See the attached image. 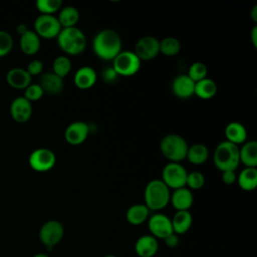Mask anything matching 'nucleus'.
Segmentation results:
<instances>
[{
	"mask_svg": "<svg viewBox=\"0 0 257 257\" xmlns=\"http://www.w3.org/2000/svg\"><path fill=\"white\" fill-rule=\"evenodd\" d=\"M181 51V43L179 39L168 36L160 40V52L166 56H175Z\"/></svg>",
	"mask_w": 257,
	"mask_h": 257,
	"instance_id": "nucleus-30",
	"label": "nucleus"
},
{
	"mask_svg": "<svg viewBox=\"0 0 257 257\" xmlns=\"http://www.w3.org/2000/svg\"><path fill=\"white\" fill-rule=\"evenodd\" d=\"M205 177L199 171H193L188 173L186 179V186L188 189L192 190H200L205 185Z\"/></svg>",
	"mask_w": 257,
	"mask_h": 257,
	"instance_id": "nucleus-34",
	"label": "nucleus"
},
{
	"mask_svg": "<svg viewBox=\"0 0 257 257\" xmlns=\"http://www.w3.org/2000/svg\"><path fill=\"white\" fill-rule=\"evenodd\" d=\"M239 159L245 168L257 167V142L249 141L239 148Z\"/></svg>",
	"mask_w": 257,
	"mask_h": 257,
	"instance_id": "nucleus-24",
	"label": "nucleus"
},
{
	"mask_svg": "<svg viewBox=\"0 0 257 257\" xmlns=\"http://www.w3.org/2000/svg\"><path fill=\"white\" fill-rule=\"evenodd\" d=\"M150 210L145 204H134L125 212V219L133 226L143 225L150 217Z\"/></svg>",
	"mask_w": 257,
	"mask_h": 257,
	"instance_id": "nucleus-22",
	"label": "nucleus"
},
{
	"mask_svg": "<svg viewBox=\"0 0 257 257\" xmlns=\"http://www.w3.org/2000/svg\"><path fill=\"white\" fill-rule=\"evenodd\" d=\"M28 29H27V27H26V25H24V24H19L18 26H17V32L21 35V34H23L24 32H26Z\"/></svg>",
	"mask_w": 257,
	"mask_h": 257,
	"instance_id": "nucleus-43",
	"label": "nucleus"
},
{
	"mask_svg": "<svg viewBox=\"0 0 257 257\" xmlns=\"http://www.w3.org/2000/svg\"><path fill=\"white\" fill-rule=\"evenodd\" d=\"M195 82L187 74H179L172 81V91L175 96L187 99L194 95Z\"/></svg>",
	"mask_w": 257,
	"mask_h": 257,
	"instance_id": "nucleus-16",
	"label": "nucleus"
},
{
	"mask_svg": "<svg viewBox=\"0 0 257 257\" xmlns=\"http://www.w3.org/2000/svg\"><path fill=\"white\" fill-rule=\"evenodd\" d=\"M170 203L176 211H189L194 204V195L187 187L179 188L171 193Z\"/></svg>",
	"mask_w": 257,
	"mask_h": 257,
	"instance_id": "nucleus-17",
	"label": "nucleus"
},
{
	"mask_svg": "<svg viewBox=\"0 0 257 257\" xmlns=\"http://www.w3.org/2000/svg\"><path fill=\"white\" fill-rule=\"evenodd\" d=\"M33 257H49V256L47 254H45V253H37Z\"/></svg>",
	"mask_w": 257,
	"mask_h": 257,
	"instance_id": "nucleus-44",
	"label": "nucleus"
},
{
	"mask_svg": "<svg viewBox=\"0 0 257 257\" xmlns=\"http://www.w3.org/2000/svg\"><path fill=\"white\" fill-rule=\"evenodd\" d=\"M250 15H251V19L256 23L257 22V5H254L251 12H250Z\"/></svg>",
	"mask_w": 257,
	"mask_h": 257,
	"instance_id": "nucleus-42",
	"label": "nucleus"
},
{
	"mask_svg": "<svg viewBox=\"0 0 257 257\" xmlns=\"http://www.w3.org/2000/svg\"><path fill=\"white\" fill-rule=\"evenodd\" d=\"M213 162L221 172L235 171L240 165L239 146L228 141L221 142L213 153Z\"/></svg>",
	"mask_w": 257,
	"mask_h": 257,
	"instance_id": "nucleus-4",
	"label": "nucleus"
},
{
	"mask_svg": "<svg viewBox=\"0 0 257 257\" xmlns=\"http://www.w3.org/2000/svg\"><path fill=\"white\" fill-rule=\"evenodd\" d=\"M121 37L112 29H102L92 39V50L94 54L104 61H112L121 51Z\"/></svg>",
	"mask_w": 257,
	"mask_h": 257,
	"instance_id": "nucleus-1",
	"label": "nucleus"
},
{
	"mask_svg": "<svg viewBox=\"0 0 257 257\" xmlns=\"http://www.w3.org/2000/svg\"><path fill=\"white\" fill-rule=\"evenodd\" d=\"M159 251V240L150 234L140 236L135 243V253L139 257H155Z\"/></svg>",
	"mask_w": 257,
	"mask_h": 257,
	"instance_id": "nucleus-15",
	"label": "nucleus"
},
{
	"mask_svg": "<svg viewBox=\"0 0 257 257\" xmlns=\"http://www.w3.org/2000/svg\"><path fill=\"white\" fill-rule=\"evenodd\" d=\"M209 158V149L206 145L197 143L188 148L186 159L193 165H203Z\"/></svg>",
	"mask_w": 257,
	"mask_h": 257,
	"instance_id": "nucleus-29",
	"label": "nucleus"
},
{
	"mask_svg": "<svg viewBox=\"0 0 257 257\" xmlns=\"http://www.w3.org/2000/svg\"><path fill=\"white\" fill-rule=\"evenodd\" d=\"M171 190L161 179L150 181L144 191L145 205L150 211L160 212L170 203Z\"/></svg>",
	"mask_w": 257,
	"mask_h": 257,
	"instance_id": "nucleus-2",
	"label": "nucleus"
},
{
	"mask_svg": "<svg viewBox=\"0 0 257 257\" xmlns=\"http://www.w3.org/2000/svg\"><path fill=\"white\" fill-rule=\"evenodd\" d=\"M207 73H208V68H207L206 64L201 61H196L190 65L187 75L194 82H198V81L206 78Z\"/></svg>",
	"mask_w": 257,
	"mask_h": 257,
	"instance_id": "nucleus-33",
	"label": "nucleus"
},
{
	"mask_svg": "<svg viewBox=\"0 0 257 257\" xmlns=\"http://www.w3.org/2000/svg\"><path fill=\"white\" fill-rule=\"evenodd\" d=\"M163 241L166 244V246L169 247V248H177L179 246V244H180L179 236L174 234V233L171 234L170 236H168L167 238H165Z\"/></svg>",
	"mask_w": 257,
	"mask_h": 257,
	"instance_id": "nucleus-39",
	"label": "nucleus"
},
{
	"mask_svg": "<svg viewBox=\"0 0 257 257\" xmlns=\"http://www.w3.org/2000/svg\"><path fill=\"white\" fill-rule=\"evenodd\" d=\"M89 125L85 121L76 120L71 122L64 132V139L71 146H79L85 142L89 135Z\"/></svg>",
	"mask_w": 257,
	"mask_h": 257,
	"instance_id": "nucleus-13",
	"label": "nucleus"
},
{
	"mask_svg": "<svg viewBox=\"0 0 257 257\" xmlns=\"http://www.w3.org/2000/svg\"><path fill=\"white\" fill-rule=\"evenodd\" d=\"M71 67H72V64L69 57L65 55H60L53 60L52 72L63 79L70 73Z\"/></svg>",
	"mask_w": 257,
	"mask_h": 257,
	"instance_id": "nucleus-31",
	"label": "nucleus"
},
{
	"mask_svg": "<svg viewBox=\"0 0 257 257\" xmlns=\"http://www.w3.org/2000/svg\"><path fill=\"white\" fill-rule=\"evenodd\" d=\"M103 257H117V256H115V255H113V254H106V255H104Z\"/></svg>",
	"mask_w": 257,
	"mask_h": 257,
	"instance_id": "nucleus-45",
	"label": "nucleus"
},
{
	"mask_svg": "<svg viewBox=\"0 0 257 257\" xmlns=\"http://www.w3.org/2000/svg\"><path fill=\"white\" fill-rule=\"evenodd\" d=\"M134 52L141 61L152 60L160 53V40L151 35L143 36L137 41Z\"/></svg>",
	"mask_w": 257,
	"mask_h": 257,
	"instance_id": "nucleus-12",
	"label": "nucleus"
},
{
	"mask_svg": "<svg viewBox=\"0 0 257 257\" xmlns=\"http://www.w3.org/2000/svg\"><path fill=\"white\" fill-rule=\"evenodd\" d=\"M238 186L246 192H250L257 187V169L256 168H244L237 176Z\"/></svg>",
	"mask_w": 257,
	"mask_h": 257,
	"instance_id": "nucleus-26",
	"label": "nucleus"
},
{
	"mask_svg": "<svg viewBox=\"0 0 257 257\" xmlns=\"http://www.w3.org/2000/svg\"><path fill=\"white\" fill-rule=\"evenodd\" d=\"M39 240L47 248L52 249L64 237V227L58 220H48L39 229Z\"/></svg>",
	"mask_w": 257,
	"mask_h": 257,
	"instance_id": "nucleus-7",
	"label": "nucleus"
},
{
	"mask_svg": "<svg viewBox=\"0 0 257 257\" xmlns=\"http://www.w3.org/2000/svg\"><path fill=\"white\" fill-rule=\"evenodd\" d=\"M61 0H37L36 8L42 15H53L61 9Z\"/></svg>",
	"mask_w": 257,
	"mask_h": 257,
	"instance_id": "nucleus-32",
	"label": "nucleus"
},
{
	"mask_svg": "<svg viewBox=\"0 0 257 257\" xmlns=\"http://www.w3.org/2000/svg\"><path fill=\"white\" fill-rule=\"evenodd\" d=\"M103 76H104V78H105L106 80L110 81V80H112V79H115V77H116L117 75H116V73L114 72V70H113L112 68H107V69H105V71L103 72Z\"/></svg>",
	"mask_w": 257,
	"mask_h": 257,
	"instance_id": "nucleus-40",
	"label": "nucleus"
},
{
	"mask_svg": "<svg viewBox=\"0 0 257 257\" xmlns=\"http://www.w3.org/2000/svg\"><path fill=\"white\" fill-rule=\"evenodd\" d=\"M28 163L32 170L39 173H44L50 171L55 166L56 156L49 149L39 148L30 154Z\"/></svg>",
	"mask_w": 257,
	"mask_h": 257,
	"instance_id": "nucleus-10",
	"label": "nucleus"
},
{
	"mask_svg": "<svg viewBox=\"0 0 257 257\" xmlns=\"http://www.w3.org/2000/svg\"><path fill=\"white\" fill-rule=\"evenodd\" d=\"M218 91L217 83L211 78H204L198 82H195L194 95L201 99H210L216 95Z\"/></svg>",
	"mask_w": 257,
	"mask_h": 257,
	"instance_id": "nucleus-27",
	"label": "nucleus"
},
{
	"mask_svg": "<svg viewBox=\"0 0 257 257\" xmlns=\"http://www.w3.org/2000/svg\"><path fill=\"white\" fill-rule=\"evenodd\" d=\"M250 38L252 41V44L254 47H257V25H254L252 30H251V34H250Z\"/></svg>",
	"mask_w": 257,
	"mask_h": 257,
	"instance_id": "nucleus-41",
	"label": "nucleus"
},
{
	"mask_svg": "<svg viewBox=\"0 0 257 257\" xmlns=\"http://www.w3.org/2000/svg\"><path fill=\"white\" fill-rule=\"evenodd\" d=\"M147 222L150 232L149 234L157 240H164L174 233L171 218L163 213L156 212L153 215H150Z\"/></svg>",
	"mask_w": 257,
	"mask_h": 257,
	"instance_id": "nucleus-9",
	"label": "nucleus"
},
{
	"mask_svg": "<svg viewBox=\"0 0 257 257\" xmlns=\"http://www.w3.org/2000/svg\"><path fill=\"white\" fill-rule=\"evenodd\" d=\"M10 114L12 118L19 123L28 121L32 115V105L24 96L13 99L10 104Z\"/></svg>",
	"mask_w": 257,
	"mask_h": 257,
	"instance_id": "nucleus-14",
	"label": "nucleus"
},
{
	"mask_svg": "<svg viewBox=\"0 0 257 257\" xmlns=\"http://www.w3.org/2000/svg\"><path fill=\"white\" fill-rule=\"evenodd\" d=\"M226 141L239 146L246 142L247 140V131L245 126L239 121L229 122L224 130Z\"/></svg>",
	"mask_w": 257,
	"mask_h": 257,
	"instance_id": "nucleus-25",
	"label": "nucleus"
},
{
	"mask_svg": "<svg viewBox=\"0 0 257 257\" xmlns=\"http://www.w3.org/2000/svg\"><path fill=\"white\" fill-rule=\"evenodd\" d=\"M59 48L67 55L82 53L87 45L85 34L78 27L62 28L56 37Z\"/></svg>",
	"mask_w": 257,
	"mask_h": 257,
	"instance_id": "nucleus-3",
	"label": "nucleus"
},
{
	"mask_svg": "<svg viewBox=\"0 0 257 257\" xmlns=\"http://www.w3.org/2000/svg\"><path fill=\"white\" fill-rule=\"evenodd\" d=\"M188 143L180 135L169 134L163 137L160 142L161 154L170 162L181 163L186 159Z\"/></svg>",
	"mask_w": 257,
	"mask_h": 257,
	"instance_id": "nucleus-5",
	"label": "nucleus"
},
{
	"mask_svg": "<svg viewBox=\"0 0 257 257\" xmlns=\"http://www.w3.org/2000/svg\"><path fill=\"white\" fill-rule=\"evenodd\" d=\"M97 80V74L95 70L90 66H82L76 70L73 76L74 84L81 90L91 88Z\"/></svg>",
	"mask_w": 257,
	"mask_h": 257,
	"instance_id": "nucleus-18",
	"label": "nucleus"
},
{
	"mask_svg": "<svg viewBox=\"0 0 257 257\" xmlns=\"http://www.w3.org/2000/svg\"><path fill=\"white\" fill-rule=\"evenodd\" d=\"M80 18L79 11L74 6H65L59 10L57 16L61 28L75 27Z\"/></svg>",
	"mask_w": 257,
	"mask_h": 257,
	"instance_id": "nucleus-28",
	"label": "nucleus"
},
{
	"mask_svg": "<svg viewBox=\"0 0 257 257\" xmlns=\"http://www.w3.org/2000/svg\"><path fill=\"white\" fill-rule=\"evenodd\" d=\"M188 172L181 163L169 162L162 171V181L171 190L186 187Z\"/></svg>",
	"mask_w": 257,
	"mask_h": 257,
	"instance_id": "nucleus-8",
	"label": "nucleus"
},
{
	"mask_svg": "<svg viewBox=\"0 0 257 257\" xmlns=\"http://www.w3.org/2000/svg\"><path fill=\"white\" fill-rule=\"evenodd\" d=\"M58 19L54 15L40 14L34 21V32L41 38H56L61 31Z\"/></svg>",
	"mask_w": 257,
	"mask_h": 257,
	"instance_id": "nucleus-11",
	"label": "nucleus"
},
{
	"mask_svg": "<svg viewBox=\"0 0 257 257\" xmlns=\"http://www.w3.org/2000/svg\"><path fill=\"white\" fill-rule=\"evenodd\" d=\"M32 76L27 72L26 69L15 67L7 72L6 80L8 84L15 89H25L31 84Z\"/></svg>",
	"mask_w": 257,
	"mask_h": 257,
	"instance_id": "nucleus-19",
	"label": "nucleus"
},
{
	"mask_svg": "<svg viewBox=\"0 0 257 257\" xmlns=\"http://www.w3.org/2000/svg\"><path fill=\"white\" fill-rule=\"evenodd\" d=\"M43 94L44 91L38 83L30 84L24 89V97L30 102L39 100L43 96Z\"/></svg>",
	"mask_w": 257,
	"mask_h": 257,
	"instance_id": "nucleus-36",
	"label": "nucleus"
},
{
	"mask_svg": "<svg viewBox=\"0 0 257 257\" xmlns=\"http://www.w3.org/2000/svg\"><path fill=\"white\" fill-rule=\"evenodd\" d=\"M221 179L224 184L230 186L237 181V175L235 171H225V172H222Z\"/></svg>",
	"mask_w": 257,
	"mask_h": 257,
	"instance_id": "nucleus-38",
	"label": "nucleus"
},
{
	"mask_svg": "<svg viewBox=\"0 0 257 257\" xmlns=\"http://www.w3.org/2000/svg\"><path fill=\"white\" fill-rule=\"evenodd\" d=\"M13 47V38L7 31L0 30V57L7 55Z\"/></svg>",
	"mask_w": 257,
	"mask_h": 257,
	"instance_id": "nucleus-35",
	"label": "nucleus"
},
{
	"mask_svg": "<svg viewBox=\"0 0 257 257\" xmlns=\"http://www.w3.org/2000/svg\"><path fill=\"white\" fill-rule=\"evenodd\" d=\"M174 234L180 236L186 234L193 225V216L190 211H176L171 218Z\"/></svg>",
	"mask_w": 257,
	"mask_h": 257,
	"instance_id": "nucleus-20",
	"label": "nucleus"
},
{
	"mask_svg": "<svg viewBox=\"0 0 257 257\" xmlns=\"http://www.w3.org/2000/svg\"><path fill=\"white\" fill-rule=\"evenodd\" d=\"M20 49L26 55H34L36 54L41 46L40 37L33 31L27 30L23 34L20 35Z\"/></svg>",
	"mask_w": 257,
	"mask_h": 257,
	"instance_id": "nucleus-21",
	"label": "nucleus"
},
{
	"mask_svg": "<svg viewBox=\"0 0 257 257\" xmlns=\"http://www.w3.org/2000/svg\"><path fill=\"white\" fill-rule=\"evenodd\" d=\"M142 61L134 51H120L112 60V69L116 75L133 76L141 68Z\"/></svg>",
	"mask_w": 257,
	"mask_h": 257,
	"instance_id": "nucleus-6",
	"label": "nucleus"
},
{
	"mask_svg": "<svg viewBox=\"0 0 257 257\" xmlns=\"http://www.w3.org/2000/svg\"><path fill=\"white\" fill-rule=\"evenodd\" d=\"M27 72L31 75V76H34V75H39L42 73L43 71V63L41 60L39 59H34L32 61L29 62L27 68H26Z\"/></svg>",
	"mask_w": 257,
	"mask_h": 257,
	"instance_id": "nucleus-37",
	"label": "nucleus"
},
{
	"mask_svg": "<svg viewBox=\"0 0 257 257\" xmlns=\"http://www.w3.org/2000/svg\"><path fill=\"white\" fill-rule=\"evenodd\" d=\"M38 84L41 86L44 92L52 95L60 93L64 86L63 79L54 74L52 71L43 73L40 77V82Z\"/></svg>",
	"mask_w": 257,
	"mask_h": 257,
	"instance_id": "nucleus-23",
	"label": "nucleus"
}]
</instances>
